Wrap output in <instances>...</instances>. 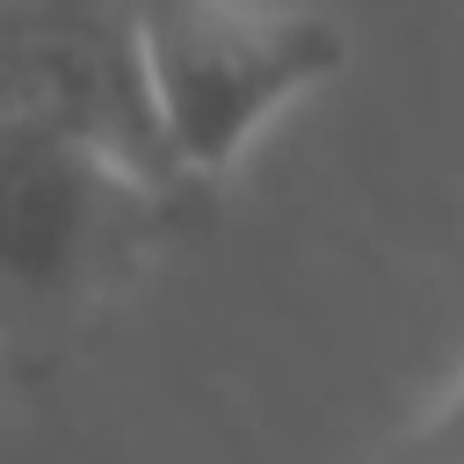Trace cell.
I'll use <instances>...</instances> for the list:
<instances>
[{
	"label": "cell",
	"mask_w": 464,
	"mask_h": 464,
	"mask_svg": "<svg viewBox=\"0 0 464 464\" xmlns=\"http://www.w3.org/2000/svg\"><path fill=\"white\" fill-rule=\"evenodd\" d=\"M0 116L80 138L167 188L210 196L181 181L160 145L130 0H0Z\"/></svg>",
	"instance_id": "obj_3"
},
{
	"label": "cell",
	"mask_w": 464,
	"mask_h": 464,
	"mask_svg": "<svg viewBox=\"0 0 464 464\" xmlns=\"http://www.w3.org/2000/svg\"><path fill=\"white\" fill-rule=\"evenodd\" d=\"M130 22L160 145L196 188L348 72V29L304 0H130Z\"/></svg>",
	"instance_id": "obj_2"
},
{
	"label": "cell",
	"mask_w": 464,
	"mask_h": 464,
	"mask_svg": "<svg viewBox=\"0 0 464 464\" xmlns=\"http://www.w3.org/2000/svg\"><path fill=\"white\" fill-rule=\"evenodd\" d=\"M377 464H464V370L450 377V392H435V406Z\"/></svg>",
	"instance_id": "obj_4"
},
{
	"label": "cell",
	"mask_w": 464,
	"mask_h": 464,
	"mask_svg": "<svg viewBox=\"0 0 464 464\" xmlns=\"http://www.w3.org/2000/svg\"><path fill=\"white\" fill-rule=\"evenodd\" d=\"M203 218L210 196L0 116V370L51 377L102 304Z\"/></svg>",
	"instance_id": "obj_1"
}]
</instances>
